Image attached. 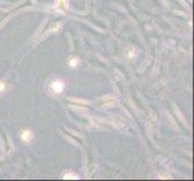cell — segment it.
Returning <instances> with one entry per match:
<instances>
[{"label": "cell", "instance_id": "obj_4", "mask_svg": "<svg viewBox=\"0 0 194 181\" xmlns=\"http://www.w3.org/2000/svg\"><path fill=\"white\" fill-rule=\"evenodd\" d=\"M77 63H79L77 58H72V59L70 60V67H76V65H77Z\"/></svg>", "mask_w": 194, "mask_h": 181}, {"label": "cell", "instance_id": "obj_2", "mask_svg": "<svg viewBox=\"0 0 194 181\" xmlns=\"http://www.w3.org/2000/svg\"><path fill=\"white\" fill-rule=\"evenodd\" d=\"M31 138H33V133L30 130H24L22 133V139L24 140V141H30Z\"/></svg>", "mask_w": 194, "mask_h": 181}, {"label": "cell", "instance_id": "obj_1", "mask_svg": "<svg viewBox=\"0 0 194 181\" xmlns=\"http://www.w3.org/2000/svg\"><path fill=\"white\" fill-rule=\"evenodd\" d=\"M51 89L57 94L62 93L63 89H64V82L60 81V80H55V82H52V84H51Z\"/></svg>", "mask_w": 194, "mask_h": 181}, {"label": "cell", "instance_id": "obj_3", "mask_svg": "<svg viewBox=\"0 0 194 181\" xmlns=\"http://www.w3.org/2000/svg\"><path fill=\"white\" fill-rule=\"evenodd\" d=\"M64 179H74V180H75V179H77V175H76V174H65V176H64Z\"/></svg>", "mask_w": 194, "mask_h": 181}]
</instances>
